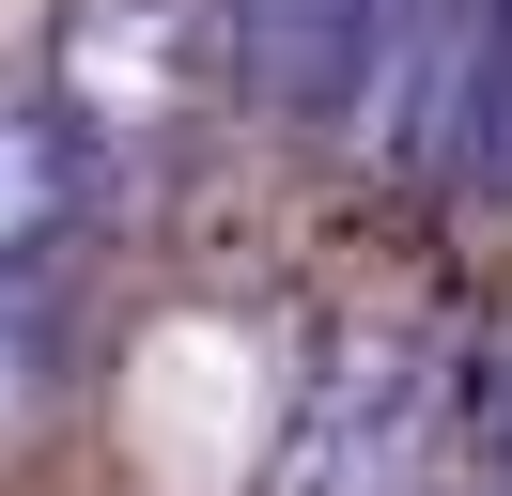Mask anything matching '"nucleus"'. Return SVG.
I'll use <instances>...</instances> for the list:
<instances>
[{
    "mask_svg": "<svg viewBox=\"0 0 512 496\" xmlns=\"http://www.w3.org/2000/svg\"><path fill=\"white\" fill-rule=\"evenodd\" d=\"M78 186H94V140L63 124V93L0 78V264H47V233L78 217Z\"/></svg>",
    "mask_w": 512,
    "mask_h": 496,
    "instance_id": "5",
    "label": "nucleus"
},
{
    "mask_svg": "<svg viewBox=\"0 0 512 496\" xmlns=\"http://www.w3.org/2000/svg\"><path fill=\"white\" fill-rule=\"evenodd\" d=\"M466 450H481V481L512 496V326L466 357Z\"/></svg>",
    "mask_w": 512,
    "mask_h": 496,
    "instance_id": "7",
    "label": "nucleus"
},
{
    "mask_svg": "<svg viewBox=\"0 0 512 496\" xmlns=\"http://www.w3.org/2000/svg\"><path fill=\"white\" fill-rule=\"evenodd\" d=\"M47 93L94 155H156L218 93V0H63L47 16Z\"/></svg>",
    "mask_w": 512,
    "mask_h": 496,
    "instance_id": "2",
    "label": "nucleus"
},
{
    "mask_svg": "<svg viewBox=\"0 0 512 496\" xmlns=\"http://www.w3.org/2000/svg\"><path fill=\"white\" fill-rule=\"evenodd\" d=\"M481 171L512 186V47H497V109H481Z\"/></svg>",
    "mask_w": 512,
    "mask_h": 496,
    "instance_id": "8",
    "label": "nucleus"
},
{
    "mask_svg": "<svg viewBox=\"0 0 512 496\" xmlns=\"http://www.w3.org/2000/svg\"><path fill=\"white\" fill-rule=\"evenodd\" d=\"M388 0H218V93L264 124H342Z\"/></svg>",
    "mask_w": 512,
    "mask_h": 496,
    "instance_id": "4",
    "label": "nucleus"
},
{
    "mask_svg": "<svg viewBox=\"0 0 512 496\" xmlns=\"http://www.w3.org/2000/svg\"><path fill=\"white\" fill-rule=\"evenodd\" d=\"M497 47H512V0H388V16H373V62H357L342 140L373 155V171H450V155H481Z\"/></svg>",
    "mask_w": 512,
    "mask_h": 496,
    "instance_id": "3",
    "label": "nucleus"
},
{
    "mask_svg": "<svg viewBox=\"0 0 512 496\" xmlns=\"http://www.w3.org/2000/svg\"><path fill=\"white\" fill-rule=\"evenodd\" d=\"M450 403H466V372H450L419 326H357L342 357L311 372V403L280 419L264 496H435Z\"/></svg>",
    "mask_w": 512,
    "mask_h": 496,
    "instance_id": "1",
    "label": "nucleus"
},
{
    "mask_svg": "<svg viewBox=\"0 0 512 496\" xmlns=\"http://www.w3.org/2000/svg\"><path fill=\"white\" fill-rule=\"evenodd\" d=\"M47 357H63V310H47V264H0V419L47 388Z\"/></svg>",
    "mask_w": 512,
    "mask_h": 496,
    "instance_id": "6",
    "label": "nucleus"
}]
</instances>
